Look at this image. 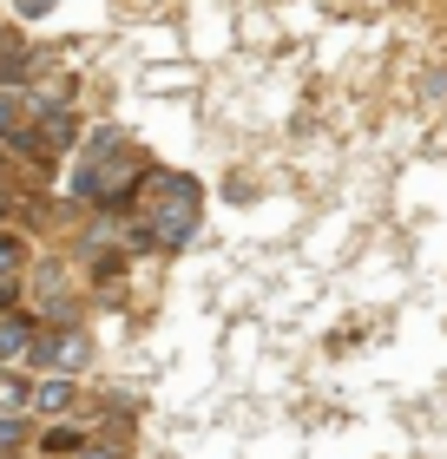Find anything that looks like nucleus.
<instances>
[{
	"instance_id": "nucleus-4",
	"label": "nucleus",
	"mask_w": 447,
	"mask_h": 459,
	"mask_svg": "<svg viewBox=\"0 0 447 459\" xmlns=\"http://www.w3.org/2000/svg\"><path fill=\"white\" fill-rule=\"evenodd\" d=\"M13 125V106H7V99H0V131H7Z\"/></svg>"
},
{
	"instance_id": "nucleus-2",
	"label": "nucleus",
	"mask_w": 447,
	"mask_h": 459,
	"mask_svg": "<svg viewBox=\"0 0 447 459\" xmlns=\"http://www.w3.org/2000/svg\"><path fill=\"white\" fill-rule=\"evenodd\" d=\"M20 66H27L20 53H7V46H0V79H20Z\"/></svg>"
},
{
	"instance_id": "nucleus-3",
	"label": "nucleus",
	"mask_w": 447,
	"mask_h": 459,
	"mask_svg": "<svg viewBox=\"0 0 447 459\" xmlns=\"http://www.w3.org/2000/svg\"><path fill=\"white\" fill-rule=\"evenodd\" d=\"M20 263V243H13V236H0V269H13Z\"/></svg>"
},
{
	"instance_id": "nucleus-1",
	"label": "nucleus",
	"mask_w": 447,
	"mask_h": 459,
	"mask_svg": "<svg viewBox=\"0 0 447 459\" xmlns=\"http://www.w3.org/2000/svg\"><path fill=\"white\" fill-rule=\"evenodd\" d=\"M191 230V191L178 184V203H164V217H158V236H185Z\"/></svg>"
}]
</instances>
